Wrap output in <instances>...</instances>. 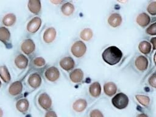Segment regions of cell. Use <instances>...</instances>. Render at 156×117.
Returning a JSON list of instances; mask_svg holds the SVG:
<instances>
[{
	"mask_svg": "<svg viewBox=\"0 0 156 117\" xmlns=\"http://www.w3.org/2000/svg\"><path fill=\"white\" fill-rule=\"evenodd\" d=\"M122 57L121 51L115 46L107 48L102 54L104 61L110 65H114L118 63Z\"/></svg>",
	"mask_w": 156,
	"mask_h": 117,
	"instance_id": "obj_1",
	"label": "cell"
},
{
	"mask_svg": "<svg viewBox=\"0 0 156 117\" xmlns=\"http://www.w3.org/2000/svg\"><path fill=\"white\" fill-rule=\"evenodd\" d=\"M112 103L115 108L118 109H124L127 107L129 104V98L126 94L119 93L112 99Z\"/></svg>",
	"mask_w": 156,
	"mask_h": 117,
	"instance_id": "obj_2",
	"label": "cell"
},
{
	"mask_svg": "<svg viewBox=\"0 0 156 117\" xmlns=\"http://www.w3.org/2000/svg\"><path fill=\"white\" fill-rule=\"evenodd\" d=\"M71 51L73 55L76 57H82L86 52L87 46L82 41H76L71 46Z\"/></svg>",
	"mask_w": 156,
	"mask_h": 117,
	"instance_id": "obj_3",
	"label": "cell"
},
{
	"mask_svg": "<svg viewBox=\"0 0 156 117\" xmlns=\"http://www.w3.org/2000/svg\"><path fill=\"white\" fill-rule=\"evenodd\" d=\"M46 79L50 82H55L60 77V72L55 66H51L46 69L44 72Z\"/></svg>",
	"mask_w": 156,
	"mask_h": 117,
	"instance_id": "obj_4",
	"label": "cell"
},
{
	"mask_svg": "<svg viewBox=\"0 0 156 117\" xmlns=\"http://www.w3.org/2000/svg\"><path fill=\"white\" fill-rule=\"evenodd\" d=\"M41 24V20L40 17L35 16L32 18L27 24V30L31 34L35 33L40 29Z\"/></svg>",
	"mask_w": 156,
	"mask_h": 117,
	"instance_id": "obj_5",
	"label": "cell"
},
{
	"mask_svg": "<svg viewBox=\"0 0 156 117\" xmlns=\"http://www.w3.org/2000/svg\"><path fill=\"white\" fill-rule=\"evenodd\" d=\"M35 49V45L32 39L28 38L23 41L21 44V49L23 53L27 55L32 54Z\"/></svg>",
	"mask_w": 156,
	"mask_h": 117,
	"instance_id": "obj_6",
	"label": "cell"
},
{
	"mask_svg": "<svg viewBox=\"0 0 156 117\" xmlns=\"http://www.w3.org/2000/svg\"><path fill=\"white\" fill-rule=\"evenodd\" d=\"M38 102L40 106L44 110L49 109L52 105L51 99L46 93H43L39 95L38 98Z\"/></svg>",
	"mask_w": 156,
	"mask_h": 117,
	"instance_id": "obj_7",
	"label": "cell"
},
{
	"mask_svg": "<svg viewBox=\"0 0 156 117\" xmlns=\"http://www.w3.org/2000/svg\"><path fill=\"white\" fill-rule=\"evenodd\" d=\"M27 82L31 88H37L41 83V77L38 73H32L29 76Z\"/></svg>",
	"mask_w": 156,
	"mask_h": 117,
	"instance_id": "obj_8",
	"label": "cell"
},
{
	"mask_svg": "<svg viewBox=\"0 0 156 117\" xmlns=\"http://www.w3.org/2000/svg\"><path fill=\"white\" fill-rule=\"evenodd\" d=\"M56 37V31L54 27H49L44 32L43 39L46 43H52Z\"/></svg>",
	"mask_w": 156,
	"mask_h": 117,
	"instance_id": "obj_9",
	"label": "cell"
},
{
	"mask_svg": "<svg viewBox=\"0 0 156 117\" xmlns=\"http://www.w3.org/2000/svg\"><path fill=\"white\" fill-rule=\"evenodd\" d=\"M23 85L20 81H15L10 84L9 87V93L12 96H17L22 91Z\"/></svg>",
	"mask_w": 156,
	"mask_h": 117,
	"instance_id": "obj_10",
	"label": "cell"
},
{
	"mask_svg": "<svg viewBox=\"0 0 156 117\" xmlns=\"http://www.w3.org/2000/svg\"><path fill=\"white\" fill-rule=\"evenodd\" d=\"M14 62L15 65L18 68L20 69H24L27 67L28 65V59L24 55L20 54L15 57Z\"/></svg>",
	"mask_w": 156,
	"mask_h": 117,
	"instance_id": "obj_11",
	"label": "cell"
},
{
	"mask_svg": "<svg viewBox=\"0 0 156 117\" xmlns=\"http://www.w3.org/2000/svg\"><path fill=\"white\" fill-rule=\"evenodd\" d=\"M60 66L65 71H69L74 66V61L71 57H65L60 61Z\"/></svg>",
	"mask_w": 156,
	"mask_h": 117,
	"instance_id": "obj_12",
	"label": "cell"
},
{
	"mask_svg": "<svg viewBox=\"0 0 156 117\" xmlns=\"http://www.w3.org/2000/svg\"><path fill=\"white\" fill-rule=\"evenodd\" d=\"M122 19L121 16L117 13H112L108 18V24L113 27H117L119 26L122 23Z\"/></svg>",
	"mask_w": 156,
	"mask_h": 117,
	"instance_id": "obj_13",
	"label": "cell"
},
{
	"mask_svg": "<svg viewBox=\"0 0 156 117\" xmlns=\"http://www.w3.org/2000/svg\"><path fill=\"white\" fill-rule=\"evenodd\" d=\"M148 60L143 55H139L135 61V65L136 68L141 71H145L148 66Z\"/></svg>",
	"mask_w": 156,
	"mask_h": 117,
	"instance_id": "obj_14",
	"label": "cell"
},
{
	"mask_svg": "<svg viewBox=\"0 0 156 117\" xmlns=\"http://www.w3.org/2000/svg\"><path fill=\"white\" fill-rule=\"evenodd\" d=\"M69 78L74 83H79L82 81L83 78V73L82 69L77 68L69 73Z\"/></svg>",
	"mask_w": 156,
	"mask_h": 117,
	"instance_id": "obj_15",
	"label": "cell"
},
{
	"mask_svg": "<svg viewBox=\"0 0 156 117\" xmlns=\"http://www.w3.org/2000/svg\"><path fill=\"white\" fill-rule=\"evenodd\" d=\"M27 7L31 13L38 14L41 10V2L38 0H30L27 2Z\"/></svg>",
	"mask_w": 156,
	"mask_h": 117,
	"instance_id": "obj_16",
	"label": "cell"
},
{
	"mask_svg": "<svg viewBox=\"0 0 156 117\" xmlns=\"http://www.w3.org/2000/svg\"><path fill=\"white\" fill-rule=\"evenodd\" d=\"M117 91V86L113 82H107L104 85V91L108 96L114 95Z\"/></svg>",
	"mask_w": 156,
	"mask_h": 117,
	"instance_id": "obj_17",
	"label": "cell"
},
{
	"mask_svg": "<svg viewBox=\"0 0 156 117\" xmlns=\"http://www.w3.org/2000/svg\"><path fill=\"white\" fill-rule=\"evenodd\" d=\"M89 92L91 96L94 98L98 97L101 93V87L98 82L92 83L89 87Z\"/></svg>",
	"mask_w": 156,
	"mask_h": 117,
	"instance_id": "obj_18",
	"label": "cell"
},
{
	"mask_svg": "<svg viewBox=\"0 0 156 117\" xmlns=\"http://www.w3.org/2000/svg\"><path fill=\"white\" fill-rule=\"evenodd\" d=\"M150 21L151 19L149 16L146 13H141L139 14L136 19L137 24L141 27H145L147 26L149 24Z\"/></svg>",
	"mask_w": 156,
	"mask_h": 117,
	"instance_id": "obj_19",
	"label": "cell"
},
{
	"mask_svg": "<svg viewBox=\"0 0 156 117\" xmlns=\"http://www.w3.org/2000/svg\"><path fill=\"white\" fill-rule=\"evenodd\" d=\"M87 106V101L83 99H79L76 100L73 104V108L77 112H83Z\"/></svg>",
	"mask_w": 156,
	"mask_h": 117,
	"instance_id": "obj_20",
	"label": "cell"
},
{
	"mask_svg": "<svg viewBox=\"0 0 156 117\" xmlns=\"http://www.w3.org/2000/svg\"><path fill=\"white\" fill-rule=\"evenodd\" d=\"M29 103L26 99H21L16 102V109L23 113H25L29 108Z\"/></svg>",
	"mask_w": 156,
	"mask_h": 117,
	"instance_id": "obj_21",
	"label": "cell"
},
{
	"mask_svg": "<svg viewBox=\"0 0 156 117\" xmlns=\"http://www.w3.org/2000/svg\"><path fill=\"white\" fill-rule=\"evenodd\" d=\"M16 16L13 13H7L3 17L2 23L5 26L10 27L13 26L16 22Z\"/></svg>",
	"mask_w": 156,
	"mask_h": 117,
	"instance_id": "obj_22",
	"label": "cell"
},
{
	"mask_svg": "<svg viewBox=\"0 0 156 117\" xmlns=\"http://www.w3.org/2000/svg\"><path fill=\"white\" fill-rule=\"evenodd\" d=\"M0 78L5 83H9L11 79L10 74L6 66H0Z\"/></svg>",
	"mask_w": 156,
	"mask_h": 117,
	"instance_id": "obj_23",
	"label": "cell"
},
{
	"mask_svg": "<svg viewBox=\"0 0 156 117\" xmlns=\"http://www.w3.org/2000/svg\"><path fill=\"white\" fill-rule=\"evenodd\" d=\"M10 38V32L5 27H0V41L6 43Z\"/></svg>",
	"mask_w": 156,
	"mask_h": 117,
	"instance_id": "obj_24",
	"label": "cell"
},
{
	"mask_svg": "<svg viewBox=\"0 0 156 117\" xmlns=\"http://www.w3.org/2000/svg\"><path fill=\"white\" fill-rule=\"evenodd\" d=\"M61 11L64 15L69 16L74 12V7L71 3L66 2L62 5Z\"/></svg>",
	"mask_w": 156,
	"mask_h": 117,
	"instance_id": "obj_25",
	"label": "cell"
},
{
	"mask_svg": "<svg viewBox=\"0 0 156 117\" xmlns=\"http://www.w3.org/2000/svg\"><path fill=\"white\" fill-rule=\"evenodd\" d=\"M140 51L144 54H148L151 51V44L147 41H142L138 45Z\"/></svg>",
	"mask_w": 156,
	"mask_h": 117,
	"instance_id": "obj_26",
	"label": "cell"
},
{
	"mask_svg": "<svg viewBox=\"0 0 156 117\" xmlns=\"http://www.w3.org/2000/svg\"><path fill=\"white\" fill-rule=\"evenodd\" d=\"M93 33L91 29L89 28H85L81 31L80 34V37L84 41H89L93 37Z\"/></svg>",
	"mask_w": 156,
	"mask_h": 117,
	"instance_id": "obj_27",
	"label": "cell"
},
{
	"mask_svg": "<svg viewBox=\"0 0 156 117\" xmlns=\"http://www.w3.org/2000/svg\"><path fill=\"white\" fill-rule=\"evenodd\" d=\"M135 98L136 100L138 101V102L144 106H147L149 104L150 99L147 96L137 94L135 96Z\"/></svg>",
	"mask_w": 156,
	"mask_h": 117,
	"instance_id": "obj_28",
	"label": "cell"
},
{
	"mask_svg": "<svg viewBox=\"0 0 156 117\" xmlns=\"http://www.w3.org/2000/svg\"><path fill=\"white\" fill-rule=\"evenodd\" d=\"M147 12L152 15H155L156 14V1L151 2L147 6Z\"/></svg>",
	"mask_w": 156,
	"mask_h": 117,
	"instance_id": "obj_29",
	"label": "cell"
},
{
	"mask_svg": "<svg viewBox=\"0 0 156 117\" xmlns=\"http://www.w3.org/2000/svg\"><path fill=\"white\" fill-rule=\"evenodd\" d=\"M45 60L43 57H38L35 58V59L33 60V63L34 65L38 67H41L45 65Z\"/></svg>",
	"mask_w": 156,
	"mask_h": 117,
	"instance_id": "obj_30",
	"label": "cell"
},
{
	"mask_svg": "<svg viewBox=\"0 0 156 117\" xmlns=\"http://www.w3.org/2000/svg\"><path fill=\"white\" fill-rule=\"evenodd\" d=\"M146 32L151 35H155L156 34V24L154 23L150 25L146 30Z\"/></svg>",
	"mask_w": 156,
	"mask_h": 117,
	"instance_id": "obj_31",
	"label": "cell"
},
{
	"mask_svg": "<svg viewBox=\"0 0 156 117\" xmlns=\"http://www.w3.org/2000/svg\"><path fill=\"white\" fill-rule=\"evenodd\" d=\"M90 117H104L103 114L99 110L95 109L92 110L90 113Z\"/></svg>",
	"mask_w": 156,
	"mask_h": 117,
	"instance_id": "obj_32",
	"label": "cell"
},
{
	"mask_svg": "<svg viewBox=\"0 0 156 117\" xmlns=\"http://www.w3.org/2000/svg\"><path fill=\"white\" fill-rule=\"evenodd\" d=\"M155 74L154 73L152 75H151L150 76V77L149 78V80H148V82H149V85L152 87L153 88H155V84H156V82H155Z\"/></svg>",
	"mask_w": 156,
	"mask_h": 117,
	"instance_id": "obj_33",
	"label": "cell"
},
{
	"mask_svg": "<svg viewBox=\"0 0 156 117\" xmlns=\"http://www.w3.org/2000/svg\"><path fill=\"white\" fill-rule=\"evenodd\" d=\"M44 117H57L56 113L54 111H48L45 114Z\"/></svg>",
	"mask_w": 156,
	"mask_h": 117,
	"instance_id": "obj_34",
	"label": "cell"
},
{
	"mask_svg": "<svg viewBox=\"0 0 156 117\" xmlns=\"http://www.w3.org/2000/svg\"><path fill=\"white\" fill-rule=\"evenodd\" d=\"M155 40H156V38L154 37L153 38H152L151 40V43H152V45H153V49L155 50Z\"/></svg>",
	"mask_w": 156,
	"mask_h": 117,
	"instance_id": "obj_35",
	"label": "cell"
},
{
	"mask_svg": "<svg viewBox=\"0 0 156 117\" xmlns=\"http://www.w3.org/2000/svg\"><path fill=\"white\" fill-rule=\"evenodd\" d=\"M136 117H147V116L146 115H145V114L142 113V114H140V115H138Z\"/></svg>",
	"mask_w": 156,
	"mask_h": 117,
	"instance_id": "obj_36",
	"label": "cell"
},
{
	"mask_svg": "<svg viewBox=\"0 0 156 117\" xmlns=\"http://www.w3.org/2000/svg\"><path fill=\"white\" fill-rule=\"evenodd\" d=\"M2 115H3V111H2V110L0 108V117H2Z\"/></svg>",
	"mask_w": 156,
	"mask_h": 117,
	"instance_id": "obj_37",
	"label": "cell"
},
{
	"mask_svg": "<svg viewBox=\"0 0 156 117\" xmlns=\"http://www.w3.org/2000/svg\"><path fill=\"white\" fill-rule=\"evenodd\" d=\"M51 2H52V3H54V4H57V3H58V4H59V3L62 2V1H51Z\"/></svg>",
	"mask_w": 156,
	"mask_h": 117,
	"instance_id": "obj_38",
	"label": "cell"
},
{
	"mask_svg": "<svg viewBox=\"0 0 156 117\" xmlns=\"http://www.w3.org/2000/svg\"><path fill=\"white\" fill-rule=\"evenodd\" d=\"M1 82L0 80V88H1Z\"/></svg>",
	"mask_w": 156,
	"mask_h": 117,
	"instance_id": "obj_39",
	"label": "cell"
}]
</instances>
